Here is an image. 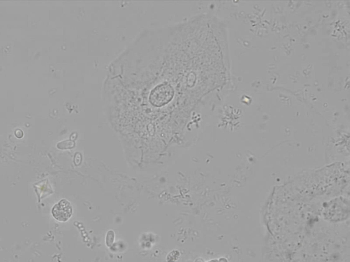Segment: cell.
Listing matches in <instances>:
<instances>
[{
  "instance_id": "1",
  "label": "cell",
  "mask_w": 350,
  "mask_h": 262,
  "mask_svg": "<svg viewBox=\"0 0 350 262\" xmlns=\"http://www.w3.org/2000/svg\"><path fill=\"white\" fill-rule=\"evenodd\" d=\"M73 207L67 199H61L55 205L51 213L55 219L60 222H66L73 215Z\"/></svg>"
},
{
  "instance_id": "2",
  "label": "cell",
  "mask_w": 350,
  "mask_h": 262,
  "mask_svg": "<svg viewBox=\"0 0 350 262\" xmlns=\"http://www.w3.org/2000/svg\"><path fill=\"white\" fill-rule=\"evenodd\" d=\"M114 239H115V233L114 231L112 230L108 231L105 237L106 245H107L108 247H111L113 245V244H114Z\"/></svg>"
},
{
  "instance_id": "3",
  "label": "cell",
  "mask_w": 350,
  "mask_h": 262,
  "mask_svg": "<svg viewBox=\"0 0 350 262\" xmlns=\"http://www.w3.org/2000/svg\"><path fill=\"white\" fill-rule=\"evenodd\" d=\"M179 256H180L179 251L177 250H174L173 251H171V252L168 254V255L166 258V260L168 262H175L177 260H178V258H179Z\"/></svg>"
}]
</instances>
